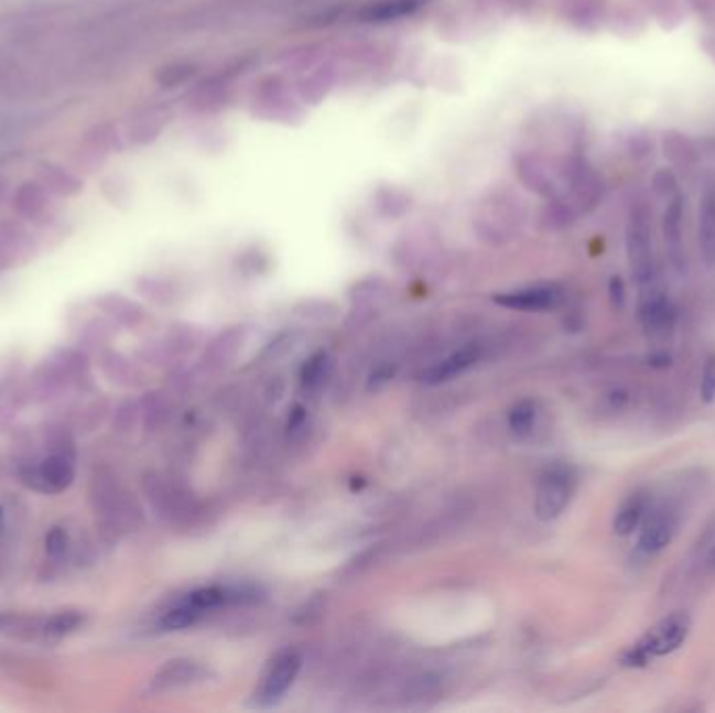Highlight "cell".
I'll list each match as a JSON object with an SVG mask.
<instances>
[{
  "label": "cell",
  "mask_w": 715,
  "mask_h": 713,
  "mask_svg": "<svg viewBox=\"0 0 715 713\" xmlns=\"http://www.w3.org/2000/svg\"><path fill=\"white\" fill-rule=\"evenodd\" d=\"M691 633V617L686 613L675 612L663 617L644 636H640L632 647L621 655L624 668H644L654 659L678 651Z\"/></svg>",
  "instance_id": "obj_1"
},
{
  "label": "cell",
  "mask_w": 715,
  "mask_h": 713,
  "mask_svg": "<svg viewBox=\"0 0 715 713\" xmlns=\"http://www.w3.org/2000/svg\"><path fill=\"white\" fill-rule=\"evenodd\" d=\"M628 260L638 289L657 285V260H654L651 228L642 214H633L626 233Z\"/></svg>",
  "instance_id": "obj_2"
},
{
  "label": "cell",
  "mask_w": 715,
  "mask_h": 713,
  "mask_svg": "<svg viewBox=\"0 0 715 713\" xmlns=\"http://www.w3.org/2000/svg\"><path fill=\"white\" fill-rule=\"evenodd\" d=\"M575 475L570 467L556 465L540 477L535 489V512L542 521L556 519L572 503Z\"/></svg>",
  "instance_id": "obj_3"
},
{
  "label": "cell",
  "mask_w": 715,
  "mask_h": 713,
  "mask_svg": "<svg viewBox=\"0 0 715 713\" xmlns=\"http://www.w3.org/2000/svg\"><path fill=\"white\" fill-rule=\"evenodd\" d=\"M638 318H640V325L644 328V333L651 339L668 337V333L674 328V304L670 302L668 293L661 287L651 285L640 289Z\"/></svg>",
  "instance_id": "obj_4"
},
{
  "label": "cell",
  "mask_w": 715,
  "mask_h": 713,
  "mask_svg": "<svg viewBox=\"0 0 715 713\" xmlns=\"http://www.w3.org/2000/svg\"><path fill=\"white\" fill-rule=\"evenodd\" d=\"M302 668V657L297 652H283L279 655L270 668H268L258 691H256V703L260 707H270L279 703L286 691L293 687L297 673Z\"/></svg>",
  "instance_id": "obj_5"
},
{
  "label": "cell",
  "mask_w": 715,
  "mask_h": 713,
  "mask_svg": "<svg viewBox=\"0 0 715 713\" xmlns=\"http://www.w3.org/2000/svg\"><path fill=\"white\" fill-rule=\"evenodd\" d=\"M678 531V517L674 510L657 509L649 519L642 521V530L638 538V551L642 554H657L665 551Z\"/></svg>",
  "instance_id": "obj_6"
},
{
  "label": "cell",
  "mask_w": 715,
  "mask_h": 713,
  "mask_svg": "<svg viewBox=\"0 0 715 713\" xmlns=\"http://www.w3.org/2000/svg\"><path fill=\"white\" fill-rule=\"evenodd\" d=\"M561 300L563 293L554 285L528 287V289H517V291L496 295V302L500 306L521 310V312H546L559 306Z\"/></svg>",
  "instance_id": "obj_7"
},
{
  "label": "cell",
  "mask_w": 715,
  "mask_h": 713,
  "mask_svg": "<svg viewBox=\"0 0 715 713\" xmlns=\"http://www.w3.org/2000/svg\"><path fill=\"white\" fill-rule=\"evenodd\" d=\"M72 482H74V463L67 454L57 452V454L48 456L39 469L32 471L30 486L42 489V491L57 494V491L69 488Z\"/></svg>",
  "instance_id": "obj_8"
},
{
  "label": "cell",
  "mask_w": 715,
  "mask_h": 713,
  "mask_svg": "<svg viewBox=\"0 0 715 713\" xmlns=\"http://www.w3.org/2000/svg\"><path fill=\"white\" fill-rule=\"evenodd\" d=\"M682 197L675 195L670 199L665 216H663V237L668 247V258L678 272L684 270L686 258H684V241H682Z\"/></svg>",
  "instance_id": "obj_9"
},
{
  "label": "cell",
  "mask_w": 715,
  "mask_h": 713,
  "mask_svg": "<svg viewBox=\"0 0 715 713\" xmlns=\"http://www.w3.org/2000/svg\"><path fill=\"white\" fill-rule=\"evenodd\" d=\"M204 668L197 661L191 659H172L167 661L160 672L153 678V689L155 691H170V689H181L188 687L197 680L204 678Z\"/></svg>",
  "instance_id": "obj_10"
},
{
  "label": "cell",
  "mask_w": 715,
  "mask_h": 713,
  "mask_svg": "<svg viewBox=\"0 0 715 713\" xmlns=\"http://www.w3.org/2000/svg\"><path fill=\"white\" fill-rule=\"evenodd\" d=\"M698 249L707 266H715V191L707 188L698 207Z\"/></svg>",
  "instance_id": "obj_11"
},
{
  "label": "cell",
  "mask_w": 715,
  "mask_h": 713,
  "mask_svg": "<svg viewBox=\"0 0 715 713\" xmlns=\"http://www.w3.org/2000/svg\"><path fill=\"white\" fill-rule=\"evenodd\" d=\"M477 358H479V346L463 347V349L449 354L448 358H444L435 367H431L423 375V379H425V383H431V386L448 381L452 377H456V375H461L467 368L473 367L477 363Z\"/></svg>",
  "instance_id": "obj_12"
},
{
  "label": "cell",
  "mask_w": 715,
  "mask_h": 713,
  "mask_svg": "<svg viewBox=\"0 0 715 713\" xmlns=\"http://www.w3.org/2000/svg\"><path fill=\"white\" fill-rule=\"evenodd\" d=\"M647 517V498L642 494H633L615 512L614 530L617 536H630L642 526Z\"/></svg>",
  "instance_id": "obj_13"
},
{
  "label": "cell",
  "mask_w": 715,
  "mask_h": 713,
  "mask_svg": "<svg viewBox=\"0 0 715 713\" xmlns=\"http://www.w3.org/2000/svg\"><path fill=\"white\" fill-rule=\"evenodd\" d=\"M421 4H425V0H377V2L368 4L367 9L362 11V20H400L404 15L414 13Z\"/></svg>",
  "instance_id": "obj_14"
},
{
  "label": "cell",
  "mask_w": 715,
  "mask_h": 713,
  "mask_svg": "<svg viewBox=\"0 0 715 713\" xmlns=\"http://www.w3.org/2000/svg\"><path fill=\"white\" fill-rule=\"evenodd\" d=\"M199 617H202V613L183 601L181 605H176L174 609L165 613L162 626H164L165 630H183V628L193 626Z\"/></svg>",
  "instance_id": "obj_15"
},
{
  "label": "cell",
  "mask_w": 715,
  "mask_h": 713,
  "mask_svg": "<svg viewBox=\"0 0 715 713\" xmlns=\"http://www.w3.org/2000/svg\"><path fill=\"white\" fill-rule=\"evenodd\" d=\"M84 624V615L80 612H62L57 613L55 617L48 619L44 633L48 636H65V634H72L74 630H78Z\"/></svg>",
  "instance_id": "obj_16"
},
{
  "label": "cell",
  "mask_w": 715,
  "mask_h": 713,
  "mask_svg": "<svg viewBox=\"0 0 715 713\" xmlns=\"http://www.w3.org/2000/svg\"><path fill=\"white\" fill-rule=\"evenodd\" d=\"M535 423V407L530 400L526 402H519L517 407L511 408L509 412V425H511L512 433L517 435H526L530 433Z\"/></svg>",
  "instance_id": "obj_17"
},
{
  "label": "cell",
  "mask_w": 715,
  "mask_h": 713,
  "mask_svg": "<svg viewBox=\"0 0 715 713\" xmlns=\"http://www.w3.org/2000/svg\"><path fill=\"white\" fill-rule=\"evenodd\" d=\"M698 391H701V400L705 404H712L715 402V354H712L707 360H705V367H703V372H701V386H698Z\"/></svg>",
  "instance_id": "obj_18"
},
{
  "label": "cell",
  "mask_w": 715,
  "mask_h": 713,
  "mask_svg": "<svg viewBox=\"0 0 715 713\" xmlns=\"http://www.w3.org/2000/svg\"><path fill=\"white\" fill-rule=\"evenodd\" d=\"M325 367H327V356L325 354H316L314 358L307 360L306 367H304V372H302V381L307 388H312L314 383H318L325 375Z\"/></svg>",
  "instance_id": "obj_19"
},
{
  "label": "cell",
  "mask_w": 715,
  "mask_h": 713,
  "mask_svg": "<svg viewBox=\"0 0 715 713\" xmlns=\"http://www.w3.org/2000/svg\"><path fill=\"white\" fill-rule=\"evenodd\" d=\"M46 552L53 559H62L63 554L67 552V533L62 528H53L46 533Z\"/></svg>",
  "instance_id": "obj_20"
},
{
  "label": "cell",
  "mask_w": 715,
  "mask_h": 713,
  "mask_svg": "<svg viewBox=\"0 0 715 713\" xmlns=\"http://www.w3.org/2000/svg\"><path fill=\"white\" fill-rule=\"evenodd\" d=\"M611 298H614L615 306H624L626 302V289L619 279L611 281Z\"/></svg>",
  "instance_id": "obj_21"
},
{
  "label": "cell",
  "mask_w": 715,
  "mask_h": 713,
  "mask_svg": "<svg viewBox=\"0 0 715 713\" xmlns=\"http://www.w3.org/2000/svg\"><path fill=\"white\" fill-rule=\"evenodd\" d=\"M709 565H712V568H714L715 570V547L714 551H712V554H709Z\"/></svg>",
  "instance_id": "obj_22"
},
{
  "label": "cell",
  "mask_w": 715,
  "mask_h": 713,
  "mask_svg": "<svg viewBox=\"0 0 715 713\" xmlns=\"http://www.w3.org/2000/svg\"><path fill=\"white\" fill-rule=\"evenodd\" d=\"M2 528H4V512L0 509V531H2Z\"/></svg>",
  "instance_id": "obj_23"
}]
</instances>
